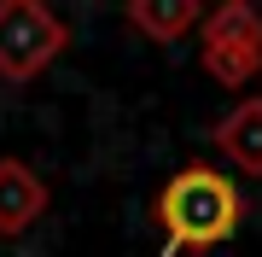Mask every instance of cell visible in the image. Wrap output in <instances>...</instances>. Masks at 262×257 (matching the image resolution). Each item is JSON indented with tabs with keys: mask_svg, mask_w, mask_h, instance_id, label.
<instances>
[{
	"mask_svg": "<svg viewBox=\"0 0 262 257\" xmlns=\"http://www.w3.org/2000/svg\"><path fill=\"white\" fill-rule=\"evenodd\" d=\"M151 216H158V234H163L169 257L210 251V246H222V240L239 234L245 193H239V181L227 170H215V164H187V170H175L158 187Z\"/></svg>",
	"mask_w": 262,
	"mask_h": 257,
	"instance_id": "obj_1",
	"label": "cell"
},
{
	"mask_svg": "<svg viewBox=\"0 0 262 257\" xmlns=\"http://www.w3.org/2000/svg\"><path fill=\"white\" fill-rule=\"evenodd\" d=\"M215 146H222L233 164H245V170H262V100L239 105V111L215 129Z\"/></svg>",
	"mask_w": 262,
	"mask_h": 257,
	"instance_id": "obj_2",
	"label": "cell"
}]
</instances>
